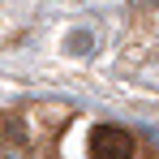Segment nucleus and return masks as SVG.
Masks as SVG:
<instances>
[{"label": "nucleus", "mask_w": 159, "mask_h": 159, "mask_svg": "<svg viewBox=\"0 0 159 159\" xmlns=\"http://www.w3.org/2000/svg\"><path fill=\"white\" fill-rule=\"evenodd\" d=\"M90 159H133V138L116 125H99L90 133Z\"/></svg>", "instance_id": "f257e3e1"}]
</instances>
